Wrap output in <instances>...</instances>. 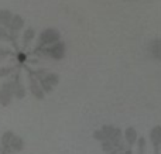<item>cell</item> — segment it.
I'll use <instances>...</instances> for the list:
<instances>
[{"label":"cell","instance_id":"obj_6","mask_svg":"<svg viewBox=\"0 0 161 154\" xmlns=\"http://www.w3.org/2000/svg\"><path fill=\"white\" fill-rule=\"evenodd\" d=\"M10 84H6V86H3V89L0 91V102L3 105H7L11 99V88H8Z\"/></svg>","mask_w":161,"mask_h":154},{"label":"cell","instance_id":"obj_10","mask_svg":"<svg viewBox=\"0 0 161 154\" xmlns=\"http://www.w3.org/2000/svg\"><path fill=\"white\" fill-rule=\"evenodd\" d=\"M0 37H4V33H3V30H0Z\"/></svg>","mask_w":161,"mask_h":154},{"label":"cell","instance_id":"obj_7","mask_svg":"<svg viewBox=\"0 0 161 154\" xmlns=\"http://www.w3.org/2000/svg\"><path fill=\"white\" fill-rule=\"evenodd\" d=\"M58 33L57 31H54V30H47L45 33H42V36H41V40H42V42H54V41H57L58 40Z\"/></svg>","mask_w":161,"mask_h":154},{"label":"cell","instance_id":"obj_3","mask_svg":"<svg viewBox=\"0 0 161 154\" xmlns=\"http://www.w3.org/2000/svg\"><path fill=\"white\" fill-rule=\"evenodd\" d=\"M150 140L153 143V146L156 147V150H158L161 146V126H154L150 132Z\"/></svg>","mask_w":161,"mask_h":154},{"label":"cell","instance_id":"obj_2","mask_svg":"<svg viewBox=\"0 0 161 154\" xmlns=\"http://www.w3.org/2000/svg\"><path fill=\"white\" fill-rule=\"evenodd\" d=\"M148 54L151 58L161 61V38H156L148 44Z\"/></svg>","mask_w":161,"mask_h":154},{"label":"cell","instance_id":"obj_4","mask_svg":"<svg viewBox=\"0 0 161 154\" xmlns=\"http://www.w3.org/2000/svg\"><path fill=\"white\" fill-rule=\"evenodd\" d=\"M64 54H65V47H64V44H61V42H58V44H55L53 48H50V55L54 57V58H57V59L62 58Z\"/></svg>","mask_w":161,"mask_h":154},{"label":"cell","instance_id":"obj_9","mask_svg":"<svg viewBox=\"0 0 161 154\" xmlns=\"http://www.w3.org/2000/svg\"><path fill=\"white\" fill-rule=\"evenodd\" d=\"M137 141H139V154H144V150H146V140H144V137H140Z\"/></svg>","mask_w":161,"mask_h":154},{"label":"cell","instance_id":"obj_8","mask_svg":"<svg viewBox=\"0 0 161 154\" xmlns=\"http://www.w3.org/2000/svg\"><path fill=\"white\" fill-rule=\"evenodd\" d=\"M31 91L34 92V95H36L37 98H42V91L38 88V85H37V82L34 81V79H31Z\"/></svg>","mask_w":161,"mask_h":154},{"label":"cell","instance_id":"obj_5","mask_svg":"<svg viewBox=\"0 0 161 154\" xmlns=\"http://www.w3.org/2000/svg\"><path fill=\"white\" fill-rule=\"evenodd\" d=\"M125 139L126 141L129 143V146H133L134 143L137 141V132L134 127H127L125 132Z\"/></svg>","mask_w":161,"mask_h":154},{"label":"cell","instance_id":"obj_1","mask_svg":"<svg viewBox=\"0 0 161 154\" xmlns=\"http://www.w3.org/2000/svg\"><path fill=\"white\" fill-rule=\"evenodd\" d=\"M3 143H4L6 146L11 147V149L17 150V151L23 149V140L21 139H19V137H16V136H14L13 133H10V132L4 133V136H3Z\"/></svg>","mask_w":161,"mask_h":154}]
</instances>
